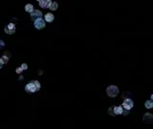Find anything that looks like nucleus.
Here are the masks:
<instances>
[{
	"label": "nucleus",
	"mask_w": 153,
	"mask_h": 129,
	"mask_svg": "<svg viewBox=\"0 0 153 129\" xmlns=\"http://www.w3.org/2000/svg\"><path fill=\"white\" fill-rule=\"evenodd\" d=\"M16 74L20 75L21 73H22V72H23V70H22V68H21V67H18V68H16Z\"/></svg>",
	"instance_id": "obj_17"
},
{
	"label": "nucleus",
	"mask_w": 153,
	"mask_h": 129,
	"mask_svg": "<svg viewBox=\"0 0 153 129\" xmlns=\"http://www.w3.org/2000/svg\"><path fill=\"white\" fill-rule=\"evenodd\" d=\"M145 108H147V109H151L153 108V102L151 99H148V101H146L145 102Z\"/></svg>",
	"instance_id": "obj_13"
},
{
	"label": "nucleus",
	"mask_w": 153,
	"mask_h": 129,
	"mask_svg": "<svg viewBox=\"0 0 153 129\" xmlns=\"http://www.w3.org/2000/svg\"><path fill=\"white\" fill-rule=\"evenodd\" d=\"M37 74H38V75H42V71H38V72H37Z\"/></svg>",
	"instance_id": "obj_20"
},
{
	"label": "nucleus",
	"mask_w": 153,
	"mask_h": 129,
	"mask_svg": "<svg viewBox=\"0 0 153 129\" xmlns=\"http://www.w3.org/2000/svg\"><path fill=\"white\" fill-rule=\"evenodd\" d=\"M2 66H3V64H2V63H1V60H0V69H1V68H2Z\"/></svg>",
	"instance_id": "obj_21"
},
{
	"label": "nucleus",
	"mask_w": 153,
	"mask_h": 129,
	"mask_svg": "<svg viewBox=\"0 0 153 129\" xmlns=\"http://www.w3.org/2000/svg\"><path fill=\"white\" fill-rule=\"evenodd\" d=\"M150 98H151V101H152V102H153V94L151 95V96H150Z\"/></svg>",
	"instance_id": "obj_22"
},
{
	"label": "nucleus",
	"mask_w": 153,
	"mask_h": 129,
	"mask_svg": "<svg viewBox=\"0 0 153 129\" xmlns=\"http://www.w3.org/2000/svg\"><path fill=\"white\" fill-rule=\"evenodd\" d=\"M108 113H109L111 116H116V115H115V110H114V106H111L109 109H108Z\"/></svg>",
	"instance_id": "obj_15"
},
{
	"label": "nucleus",
	"mask_w": 153,
	"mask_h": 129,
	"mask_svg": "<svg viewBox=\"0 0 153 129\" xmlns=\"http://www.w3.org/2000/svg\"><path fill=\"white\" fill-rule=\"evenodd\" d=\"M122 115H123V116H127L128 115V110H123V112H122Z\"/></svg>",
	"instance_id": "obj_19"
},
{
	"label": "nucleus",
	"mask_w": 153,
	"mask_h": 129,
	"mask_svg": "<svg viewBox=\"0 0 153 129\" xmlns=\"http://www.w3.org/2000/svg\"><path fill=\"white\" fill-rule=\"evenodd\" d=\"M16 27L13 23L7 24L4 28L5 33H6V34H8V35H12V34H15V33H16Z\"/></svg>",
	"instance_id": "obj_3"
},
{
	"label": "nucleus",
	"mask_w": 153,
	"mask_h": 129,
	"mask_svg": "<svg viewBox=\"0 0 153 129\" xmlns=\"http://www.w3.org/2000/svg\"><path fill=\"white\" fill-rule=\"evenodd\" d=\"M143 121L146 123H152L153 122V115L151 113H145L143 117Z\"/></svg>",
	"instance_id": "obj_8"
},
{
	"label": "nucleus",
	"mask_w": 153,
	"mask_h": 129,
	"mask_svg": "<svg viewBox=\"0 0 153 129\" xmlns=\"http://www.w3.org/2000/svg\"><path fill=\"white\" fill-rule=\"evenodd\" d=\"M21 68H22V70L23 71H25V70H27L28 69V65L27 64H26V63H22V64H21Z\"/></svg>",
	"instance_id": "obj_16"
},
{
	"label": "nucleus",
	"mask_w": 153,
	"mask_h": 129,
	"mask_svg": "<svg viewBox=\"0 0 153 129\" xmlns=\"http://www.w3.org/2000/svg\"><path fill=\"white\" fill-rule=\"evenodd\" d=\"M30 16H31L32 20H36L38 18H42V12L38 11V10H34V12L30 13Z\"/></svg>",
	"instance_id": "obj_6"
},
{
	"label": "nucleus",
	"mask_w": 153,
	"mask_h": 129,
	"mask_svg": "<svg viewBox=\"0 0 153 129\" xmlns=\"http://www.w3.org/2000/svg\"><path fill=\"white\" fill-rule=\"evenodd\" d=\"M54 19H55V16H54L53 13H51V12H48V13H46V15L44 16V20H45V22L51 23V22L54 21Z\"/></svg>",
	"instance_id": "obj_10"
},
{
	"label": "nucleus",
	"mask_w": 153,
	"mask_h": 129,
	"mask_svg": "<svg viewBox=\"0 0 153 129\" xmlns=\"http://www.w3.org/2000/svg\"><path fill=\"white\" fill-rule=\"evenodd\" d=\"M10 58H11V53L8 51H6L4 53V55H2V58L0 59V60H1V63L2 64H7V63L9 62V59H10Z\"/></svg>",
	"instance_id": "obj_7"
},
{
	"label": "nucleus",
	"mask_w": 153,
	"mask_h": 129,
	"mask_svg": "<svg viewBox=\"0 0 153 129\" xmlns=\"http://www.w3.org/2000/svg\"><path fill=\"white\" fill-rule=\"evenodd\" d=\"M34 25H35V29H37V30H42V29L45 28L46 23H45V20L44 19H42V18H38V19H36L35 21Z\"/></svg>",
	"instance_id": "obj_5"
},
{
	"label": "nucleus",
	"mask_w": 153,
	"mask_h": 129,
	"mask_svg": "<svg viewBox=\"0 0 153 129\" xmlns=\"http://www.w3.org/2000/svg\"><path fill=\"white\" fill-rule=\"evenodd\" d=\"M106 94L110 98H115L119 94V88L115 85H110L106 88Z\"/></svg>",
	"instance_id": "obj_2"
},
{
	"label": "nucleus",
	"mask_w": 153,
	"mask_h": 129,
	"mask_svg": "<svg viewBox=\"0 0 153 129\" xmlns=\"http://www.w3.org/2000/svg\"><path fill=\"white\" fill-rule=\"evenodd\" d=\"M40 88H41V85L38 80H31L25 86V91L29 94H34L35 92L39 91Z\"/></svg>",
	"instance_id": "obj_1"
},
{
	"label": "nucleus",
	"mask_w": 153,
	"mask_h": 129,
	"mask_svg": "<svg viewBox=\"0 0 153 129\" xmlns=\"http://www.w3.org/2000/svg\"><path fill=\"white\" fill-rule=\"evenodd\" d=\"M51 2V0H38V4L42 9H49Z\"/></svg>",
	"instance_id": "obj_9"
},
{
	"label": "nucleus",
	"mask_w": 153,
	"mask_h": 129,
	"mask_svg": "<svg viewBox=\"0 0 153 129\" xmlns=\"http://www.w3.org/2000/svg\"><path fill=\"white\" fill-rule=\"evenodd\" d=\"M5 47V42L3 40H0V49H3Z\"/></svg>",
	"instance_id": "obj_18"
},
{
	"label": "nucleus",
	"mask_w": 153,
	"mask_h": 129,
	"mask_svg": "<svg viewBox=\"0 0 153 129\" xmlns=\"http://www.w3.org/2000/svg\"><path fill=\"white\" fill-rule=\"evenodd\" d=\"M58 8H59V4H58L57 2H53V1H52L49 9H50L51 11H55V10H58Z\"/></svg>",
	"instance_id": "obj_14"
},
{
	"label": "nucleus",
	"mask_w": 153,
	"mask_h": 129,
	"mask_svg": "<svg viewBox=\"0 0 153 129\" xmlns=\"http://www.w3.org/2000/svg\"><path fill=\"white\" fill-rule=\"evenodd\" d=\"M133 106H134V102L131 98H126V99L123 101V102H122V107H123V109L128 110V111L132 109Z\"/></svg>",
	"instance_id": "obj_4"
},
{
	"label": "nucleus",
	"mask_w": 153,
	"mask_h": 129,
	"mask_svg": "<svg viewBox=\"0 0 153 129\" xmlns=\"http://www.w3.org/2000/svg\"><path fill=\"white\" fill-rule=\"evenodd\" d=\"M21 79H24L23 77H19V80H21Z\"/></svg>",
	"instance_id": "obj_23"
},
{
	"label": "nucleus",
	"mask_w": 153,
	"mask_h": 129,
	"mask_svg": "<svg viewBox=\"0 0 153 129\" xmlns=\"http://www.w3.org/2000/svg\"><path fill=\"white\" fill-rule=\"evenodd\" d=\"M114 110H115V115H122L124 109H123L122 105H120V106H114Z\"/></svg>",
	"instance_id": "obj_11"
},
{
	"label": "nucleus",
	"mask_w": 153,
	"mask_h": 129,
	"mask_svg": "<svg viewBox=\"0 0 153 129\" xmlns=\"http://www.w3.org/2000/svg\"><path fill=\"white\" fill-rule=\"evenodd\" d=\"M34 6L32 4H27L26 6H25V11L27 12H29V13H31V12H34Z\"/></svg>",
	"instance_id": "obj_12"
}]
</instances>
